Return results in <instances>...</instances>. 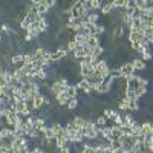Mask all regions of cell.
<instances>
[{
    "label": "cell",
    "mask_w": 153,
    "mask_h": 153,
    "mask_svg": "<svg viewBox=\"0 0 153 153\" xmlns=\"http://www.w3.org/2000/svg\"><path fill=\"white\" fill-rule=\"evenodd\" d=\"M136 74L135 68L132 66V63L130 61H126L123 63V65H120V76H123V78H130V76H133Z\"/></svg>",
    "instance_id": "obj_1"
},
{
    "label": "cell",
    "mask_w": 153,
    "mask_h": 153,
    "mask_svg": "<svg viewBox=\"0 0 153 153\" xmlns=\"http://www.w3.org/2000/svg\"><path fill=\"white\" fill-rule=\"evenodd\" d=\"M35 25H37V29H38V32H40V34H46L48 29L51 28V25L48 23V20H46L45 16H38Z\"/></svg>",
    "instance_id": "obj_2"
},
{
    "label": "cell",
    "mask_w": 153,
    "mask_h": 153,
    "mask_svg": "<svg viewBox=\"0 0 153 153\" xmlns=\"http://www.w3.org/2000/svg\"><path fill=\"white\" fill-rule=\"evenodd\" d=\"M87 37H89L87 32H78V34H74V35H72V40L76 43V46H78V48H84Z\"/></svg>",
    "instance_id": "obj_3"
},
{
    "label": "cell",
    "mask_w": 153,
    "mask_h": 153,
    "mask_svg": "<svg viewBox=\"0 0 153 153\" xmlns=\"http://www.w3.org/2000/svg\"><path fill=\"white\" fill-rule=\"evenodd\" d=\"M45 94H38V95H35V98H34V109H35V112H42V110H45Z\"/></svg>",
    "instance_id": "obj_4"
},
{
    "label": "cell",
    "mask_w": 153,
    "mask_h": 153,
    "mask_svg": "<svg viewBox=\"0 0 153 153\" xmlns=\"http://www.w3.org/2000/svg\"><path fill=\"white\" fill-rule=\"evenodd\" d=\"M130 63H132V66L135 68V71H136V72H143V71H146V69H147V63H146V61H143L139 57H135L133 60H130Z\"/></svg>",
    "instance_id": "obj_5"
},
{
    "label": "cell",
    "mask_w": 153,
    "mask_h": 153,
    "mask_svg": "<svg viewBox=\"0 0 153 153\" xmlns=\"http://www.w3.org/2000/svg\"><path fill=\"white\" fill-rule=\"evenodd\" d=\"M100 45H101V37L100 35H89L87 37V40H86V46L87 48L94 49V48H97Z\"/></svg>",
    "instance_id": "obj_6"
},
{
    "label": "cell",
    "mask_w": 153,
    "mask_h": 153,
    "mask_svg": "<svg viewBox=\"0 0 153 153\" xmlns=\"http://www.w3.org/2000/svg\"><path fill=\"white\" fill-rule=\"evenodd\" d=\"M133 92H135V97H136L138 100H141V98L146 97L147 92H149V84H139Z\"/></svg>",
    "instance_id": "obj_7"
},
{
    "label": "cell",
    "mask_w": 153,
    "mask_h": 153,
    "mask_svg": "<svg viewBox=\"0 0 153 153\" xmlns=\"http://www.w3.org/2000/svg\"><path fill=\"white\" fill-rule=\"evenodd\" d=\"M72 123L78 127V129H81V127H86V126H87V118L83 117V115H74Z\"/></svg>",
    "instance_id": "obj_8"
},
{
    "label": "cell",
    "mask_w": 153,
    "mask_h": 153,
    "mask_svg": "<svg viewBox=\"0 0 153 153\" xmlns=\"http://www.w3.org/2000/svg\"><path fill=\"white\" fill-rule=\"evenodd\" d=\"M37 11H38V16H45L51 11L48 6V0H38V5H37Z\"/></svg>",
    "instance_id": "obj_9"
},
{
    "label": "cell",
    "mask_w": 153,
    "mask_h": 153,
    "mask_svg": "<svg viewBox=\"0 0 153 153\" xmlns=\"http://www.w3.org/2000/svg\"><path fill=\"white\" fill-rule=\"evenodd\" d=\"M81 153H97V146H94L91 141H86L81 144Z\"/></svg>",
    "instance_id": "obj_10"
},
{
    "label": "cell",
    "mask_w": 153,
    "mask_h": 153,
    "mask_svg": "<svg viewBox=\"0 0 153 153\" xmlns=\"http://www.w3.org/2000/svg\"><path fill=\"white\" fill-rule=\"evenodd\" d=\"M135 123H138V121H136V118L133 117L132 113H124V115H123V126H126V127H132Z\"/></svg>",
    "instance_id": "obj_11"
},
{
    "label": "cell",
    "mask_w": 153,
    "mask_h": 153,
    "mask_svg": "<svg viewBox=\"0 0 153 153\" xmlns=\"http://www.w3.org/2000/svg\"><path fill=\"white\" fill-rule=\"evenodd\" d=\"M112 12H115V8H113L112 2H106V3H103V8L100 9V14H101V16H110Z\"/></svg>",
    "instance_id": "obj_12"
},
{
    "label": "cell",
    "mask_w": 153,
    "mask_h": 153,
    "mask_svg": "<svg viewBox=\"0 0 153 153\" xmlns=\"http://www.w3.org/2000/svg\"><path fill=\"white\" fill-rule=\"evenodd\" d=\"M139 126H141V133H143V135L153 133V124H152V121H144V123H139Z\"/></svg>",
    "instance_id": "obj_13"
},
{
    "label": "cell",
    "mask_w": 153,
    "mask_h": 153,
    "mask_svg": "<svg viewBox=\"0 0 153 153\" xmlns=\"http://www.w3.org/2000/svg\"><path fill=\"white\" fill-rule=\"evenodd\" d=\"M9 61H11V65H23V54H20V52H14L11 55V58H9Z\"/></svg>",
    "instance_id": "obj_14"
},
{
    "label": "cell",
    "mask_w": 153,
    "mask_h": 153,
    "mask_svg": "<svg viewBox=\"0 0 153 153\" xmlns=\"http://www.w3.org/2000/svg\"><path fill=\"white\" fill-rule=\"evenodd\" d=\"M110 136H112L113 141H117V139L121 136V127L112 124V126H110Z\"/></svg>",
    "instance_id": "obj_15"
},
{
    "label": "cell",
    "mask_w": 153,
    "mask_h": 153,
    "mask_svg": "<svg viewBox=\"0 0 153 153\" xmlns=\"http://www.w3.org/2000/svg\"><path fill=\"white\" fill-rule=\"evenodd\" d=\"M66 97L68 98H78V89L75 87V84H71L68 89H66Z\"/></svg>",
    "instance_id": "obj_16"
},
{
    "label": "cell",
    "mask_w": 153,
    "mask_h": 153,
    "mask_svg": "<svg viewBox=\"0 0 153 153\" xmlns=\"http://www.w3.org/2000/svg\"><path fill=\"white\" fill-rule=\"evenodd\" d=\"M46 126H48V121L43 117H35V130L40 132L42 129H45Z\"/></svg>",
    "instance_id": "obj_17"
},
{
    "label": "cell",
    "mask_w": 153,
    "mask_h": 153,
    "mask_svg": "<svg viewBox=\"0 0 153 153\" xmlns=\"http://www.w3.org/2000/svg\"><path fill=\"white\" fill-rule=\"evenodd\" d=\"M25 110H26V107H25V101H17V103H14V112L19 115V117H22V115L25 113Z\"/></svg>",
    "instance_id": "obj_18"
},
{
    "label": "cell",
    "mask_w": 153,
    "mask_h": 153,
    "mask_svg": "<svg viewBox=\"0 0 153 153\" xmlns=\"http://www.w3.org/2000/svg\"><path fill=\"white\" fill-rule=\"evenodd\" d=\"M139 109H141V106H139V100H130V101H129L127 112H138Z\"/></svg>",
    "instance_id": "obj_19"
},
{
    "label": "cell",
    "mask_w": 153,
    "mask_h": 153,
    "mask_svg": "<svg viewBox=\"0 0 153 153\" xmlns=\"http://www.w3.org/2000/svg\"><path fill=\"white\" fill-rule=\"evenodd\" d=\"M35 71H37V81H38V83L49 78V72H48L46 69H35Z\"/></svg>",
    "instance_id": "obj_20"
},
{
    "label": "cell",
    "mask_w": 153,
    "mask_h": 153,
    "mask_svg": "<svg viewBox=\"0 0 153 153\" xmlns=\"http://www.w3.org/2000/svg\"><path fill=\"white\" fill-rule=\"evenodd\" d=\"M100 20H101V14H100V12H91V14L86 17V22H89V23H95V25H98Z\"/></svg>",
    "instance_id": "obj_21"
},
{
    "label": "cell",
    "mask_w": 153,
    "mask_h": 153,
    "mask_svg": "<svg viewBox=\"0 0 153 153\" xmlns=\"http://www.w3.org/2000/svg\"><path fill=\"white\" fill-rule=\"evenodd\" d=\"M117 112H118V110H115V109H104V110H103V117H104L107 121H112L113 117L117 115Z\"/></svg>",
    "instance_id": "obj_22"
},
{
    "label": "cell",
    "mask_w": 153,
    "mask_h": 153,
    "mask_svg": "<svg viewBox=\"0 0 153 153\" xmlns=\"http://www.w3.org/2000/svg\"><path fill=\"white\" fill-rule=\"evenodd\" d=\"M78 104H80V100H78V98H71L69 103H68V106H66V109H69V110H76V109H78Z\"/></svg>",
    "instance_id": "obj_23"
},
{
    "label": "cell",
    "mask_w": 153,
    "mask_h": 153,
    "mask_svg": "<svg viewBox=\"0 0 153 153\" xmlns=\"http://www.w3.org/2000/svg\"><path fill=\"white\" fill-rule=\"evenodd\" d=\"M127 106H129V100H126V98L118 100V110L120 112H127Z\"/></svg>",
    "instance_id": "obj_24"
},
{
    "label": "cell",
    "mask_w": 153,
    "mask_h": 153,
    "mask_svg": "<svg viewBox=\"0 0 153 153\" xmlns=\"http://www.w3.org/2000/svg\"><path fill=\"white\" fill-rule=\"evenodd\" d=\"M35 58H34V54L32 52H23V65H28V63H34Z\"/></svg>",
    "instance_id": "obj_25"
},
{
    "label": "cell",
    "mask_w": 153,
    "mask_h": 153,
    "mask_svg": "<svg viewBox=\"0 0 153 153\" xmlns=\"http://www.w3.org/2000/svg\"><path fill=\"white\" fill-rule=\"evenodd\" d=\"M103 3L104 2H101V0H91V11H100L103 8Z\"/></svg>",
    "instance_id": "obj_26"
},
{
    "label": "cell",
    "mask_w": 153,
    "mask_h": 153,
    "mask_svg": "<svg viewBox=\"0 0 153 153\" xmlns=\"http://www.w3.org/2000/svg\"><path fill=\"white\" fill-rule=\"evenodd\" d=\"M127 32H129V31H127V28L124 26V25H118V32H117V38H124L126 37V34Z\"/></svg>",
    "instance_id": "obj_27"
},
{
    "label": "cell",
    "mask_w": 153,
    "mask_h": 153,
    "mask_svg": "<svg viewBox=\"0 0 153 153\" xmlns=\"http://www.w3.org/2000/svg\"><path fill=\"white\" fill-rule=\"evenodd\" d=\"M112 123L115 124V126H123V115H121V112L118 110L117 112V115H115V117H113V120H112Z\"/></svg>",
    "instance_id": "obj_28"
},
{
    "label": "cell",
    "mask_w": 153,
    "mask_h": 153,
    "mask_svg": "<svg viewBox=\"0 0 153 153\" xmlns=\"http://www.w3.org/2000/svg\"><path fill=\"white\" fill-rule=\"evenodd\" d=\"M95 123H97L98 127H104V126H107V120L103 117V115H98V117L95 118Z\"/></svg>",
    "instance_id": "obj_29"
},
{
    "label": "cell",
    "mask_w": 153,
    "mask_h": 153,
    "mask_svg": "<svg viewBox=\"0 0 153 153\" xmlns=\"http://www.w3.org/2000/svg\"><path fill=\"white\" fill-rule=\"evenodd\" d=\"M76 48H78V46H76V43H75L74 40H68V42H66V51H68L69 54H71V52H74V51H75Z\"/></svg>",
    "instance_id": "obj_30"
},
{
    "label": "cell",
    "mask_w": 153,
    "mask_h": 153,
    "mask_svg": "<svg viewBox=\"0 0 153 153\" xmlns=\"http://www.w3.org/2000/svg\"><path fill=\"white\" fill-rule=\"evenodd\" d=\"M0 78L5 80V81H6V84H9V83H11V78H12V72H11L9 69H6V71L3 72V75L0 76Z\"/></svg>",
    "instance_id": "obj_31"
},
{
    "label": "cell",
    "mask_w": 153,
    "mask_h": 153,
    "mask_svg": "<svg viewBox=\"0 0 153 153\" xmlns=\"http://www.w3.org/2000/svg\"><path fill=\"white\" fill-rule=\"evenodd\" d=\"M87 86H89V84H87V81H86L84 78H81V80H80L78 83H76V84H75V87H76V89H78V91H81V92L84 91V89H86Z\"/></svg>",
    "instance_id": "obj_32"
},
{
    "label": "cell",
    "mask_w": 153,
    "mask_h": 153,
    "mask_svg": "<svg viewBox=\"0 0 153 153\" xmlns=\"http://www.w3.org/2000/svg\"><path fill=\"white\" fill-rule=\"evenodd\" d=\"M12 76H14V78H17V80H22L23 76H26V75L23 74V71H22L20 68H17L16 71H12Z\"/></svg>",
    "instance_id": "obj_33"
},
{
    "label": "cell",
    "mask_w": 153,
    "mask_h": 153,
    "mask_svg": "<svg viewBox=\"0 0 153 153\" xmlns=\"http://www.w3.org/2000/svg\"><path fill=\"white\" fill-rule=\"evenodd\" d=\"M25 107H26V110H29L31 113L35 112V109H34V100H26V101H25Z\"/></svg>",
    "instance_id": "obj_34"
},
{
    "label": "cell",
    "mask_w": 153,
    "mask_h": 153,
    "mask_svg": "<svg viewBox=\"0 0 153 153\" xmlns=\"http://www.w3.org/2000/svg\"><path fill=\"white\" fill-rule=\"evenodd\" d=\"M43 136H45L46 139H54V138H55V135H54V132H52V129H51V127H48V129H46V132L43 133Z\"/></svg>",
    "instance_id": "obj_35"
},
{
    "label": "cell",
    "mask_w": 153,
    "mask_h": 153,
    "mask_svg": "<svg viewBox=\"0 0 153 153\" xmlns=\"http://www.w3.org/2000/svg\"><path fill=\"white\" fill-rule=\"evenodd\" d=\"M58 153H72V149H71V146H65L58 150Z\"/></svg>",
    "instance_id": "obj_36"
},
{
    "label": "cell",
    "mask_w": 153,
    "mask_h": 153,
    "mask_svg": "<svg viewBox=\"0 0 153 153\" xmlns=\"http://www.w3.org/2000/svg\"><path fill=\"white\" fill-rule=\"evenodd\" d=\"M57 5H58V0H48V6H49V9H54Z\"/></svg>",
    "instance_id": "obj_37"
},
{
    "label": "cell",
    "mask_w": 153,
    "mask_h": 153,
    "mask_svg": "<svg viewBox=\"0 0 153 153\" xmlns=\"http://www.w3.org/2000/svg\"><path fill=\"white\" fill-rule=\"evenodd\" d=\"M5 71H6V66L3 65V63H2V61H0V76H2V75H3V72H5Z\"/></svg>",
    "instance_id": "obj_38"
},
{
    "label": "cell",
    "mask_w": 153,
    "mask_h": 153,
    "mask_svg": "<svg viewBox=\"0 0 153 153\" xmlns=\"http://www.w3.org/2000/svg\"><path fill=\"white\" fill-rule=\"evenodd\" d=\"M113 153H126V150H124L123 147H120V149H115V150H113Z\"/></svg>",
    "instance_id": "obj_39"
},
{
    "label": "cell",
    "mask_w": 153,
    "mask_h": 153,
    "mask_svg": "<svg viewBox=\"0 0 153 153\" xmlns=\"http://www.w3.org/2000/svg\"><path fill=\"white\" fill-rule=\"evenodd\" d=\"M2 43H3V34L0 32V45H2Z\"/></svg>",
    "instance_id": "obj_40"
},
{
    "label": "cell",
    "mask_w": 153,
    "mask_h": 153,
    "mask_svg": "<svg viewBox=\"0 0 153 153\" xmlns=\"http://www.w3.org/2000/svg\"><path fill=\"white\" fill-rule=\"evenodd\" d=\"M126 153H135L133 150H126Z\"/></svg>",
    "instance_id": "obj_41"
},
{
    "label": "cell",
    "mask_w": 153,
    "mask_h": 153,
    "mask_svg": "<svg viewBox=\"0 0 153 153\" xmlns=\"http://www.w3.org/2000/svg\"><path fill=\"white\" fill-rule=\"evenodd\" d=\"M75 153H81V149H76V152Z\"/></svg>",
    "instance_id": "obj_42"
},
{
    "label": "cell",
    "mask_w": 153,
    "mask_h": 153,
    "mask_svg": "<svg viewBox=\"0 0 153 153\" xmlns=\"http://www.w3.org/2000/svg\"><path fill=\"white\" fill-rule=\"evenodd\" d=\"M43 153H49V152H46V150H45V152H43Z\"/></svg>",
    "instance_id": "obj_43"
},
{
    "label": "cell",
    "mask_w": 153,
    "mask_h": 153,
    "mask_svg": "<svg viewBox=\"0 0 153 153\" xmlns=\"http://www.w3.org/2000/svg\"><path fill=\"white\" fill-rule=\"evenodd\" d=\"M0 32H2V31H0Z\"/></svg>",
    "instance_id": "obj_44"
}]
</instances>
